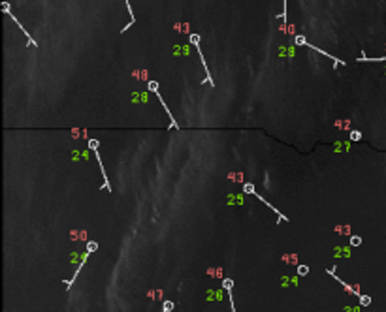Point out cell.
I'll return each mask as SVG.
<instances>
[{
	"mask_svg": "<svg viewBox=\"0 0 386 312\" xmlns=\"http://www.w3.org/2000/svg\"><path fill=\"white\" fill-rule=\"evenodd\" d=\"M296 43H299V45H307V41L303 36H296Z\"/></svg>",
	"mask_w": 386,
	"mask_h": 312,
	"instance_id": "5",
	"label": "cell"
},
{
	"mask_svg": "<svg viewBox=\"0 0 386 312\" xmlns=\"http://www.w3.org/2000/svg\"><path fill=\"white\" fill-rule=\"evenodd\" d=\"M360 137H362V135H360V132H352V134H350V139H352V141H358Z\"/></svg>",
	"mask_w": 386,
	"mask_h": 312,
	"instance_id": "6",
	"label": "cell"
},
{
	"mask_svg": "<svg viewBox=\"0 0 386 312\" xmlns=\"http://www.w3.org/2000/svg\"><path fill=\"white\" fill-rule=\"evenodd\" d=\"M307 273H309V269H307L305 265H302V267L298 269V275H307Z\"/></svg>",
	"mask_w": 386,
	"mask_h": 312,
	"instance_id": "7",
	"label": "cell"
},
{
	"mask_svg": "<svg viewBox=\"0 0 386 312\" xmlns=\"http://www.w3.org/2000/svg\"><path fill=\"white\" fill-rule=\"evenodd\" d=\"M360 242H362V241H360V237H358V235H352V239H350V245H352V246H358Z\"/></svg>",
	"mask_w": 386,
	"mask_h": 312,
	"instance_id": "3",
	"label": "cell"
},
{
	"mask_svg": "<svg viewBox=\"0 0 386 312\" xmlns=\"http://www.w3.org/2000/svg\"><path fill=\"white\" fill-rule=\"evenodd\" d=\"M360 301H362V305H364V307H367V305L371 303V299L367 297V295H362V297H360Z\"/></svg>",
	"mask_w": 386,
	"mask_h": 312,
	"instance_id": "4",
	"label": "cell"
},
{
	"mask_svg": "<svg viewBox=\"0 0 386 312\" xmlns=\"http://www.w3.org/2000/svg\"><path fill=\"white\" fill-rule=\"evenodd\" d=\"M173 308V303H164V310H171Z\"/></svg>",
	"mask_w": 386,
	"mask_h": 312,
	"instance_id": "9",
	"label": "cell"
},
{
	"mask_svg": "<svg viewBox=\"0 0 386 312\" xmlns=\"http://www.w3.org/2000/svg\"><path fill=\"white\" fill-rule=\"evenodd\" d=\"M89 147H91V151H98V141L96 139H91L89 141Z\"/></svg>",
	"mask_w": 386,
	"mask_h": 312,
	"instance_id": "2",
	"label": "cell"
},
{
	"mask_svg": "<svg viewBox=\"0 0 386 312\" xmlns=\"http://www.w3.org/2000/svg\"><path fill=\"white\" fill-rule=\"evenodd\" d=\"M243 190H245V192H247V194H256V192H254V186H252L251 183H247V184L243 186Z\"/></svg>",
	"mask_w": 386,
	"mask_h": 312,
	"instance_id": "1",
	"label": "cell"
},
{
	"mask_svg": "<svg viewBox=\"0 0 386 312\" xmlns=\"http://www.w3.org/2000/svg\"><path fill=\"white\" fill-rule=\"evenodd\" d=\"M87 248H89V252H92V250H96V248H98V245H96V242H89Z\"/></svg>",
	"mask_w": 386,
	"mask_h": 312,
	"instance_id": "8",
	"label": "cell"
}]
</instances>
